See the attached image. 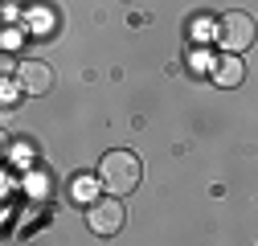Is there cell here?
<instances>
[{
	"label": "cell",
	"instance_id": "cell-1",
	"mask_svg": "<svg viewBox=\"0 0 258 246\" xmlns=\"http://www.w3.org/2000/svg\"><path fill=\"white\" fill-rule=\"evenodd\" d=\"M99 180H103V189L111 197H127V193H136L140 189V180H144V164L136 152H127V148H115L103 156V168H99Z\"/></svg>",
	"mask_w": 258,
	"mask_h": 246
},
{
	"label": "cell",
	"instance_id": "cell-2",
	"mask_svg": "<svg viewBox=\"0 0 258 246\" xmlns=\"http://www.w3.org/2000/svg\"><path fill=\"white\" fill-rule=\"evenodd\" d=\"M213 37H217V45L225 53H242V49H250L258 41V25H254L250 13H221Z\"/></svg>",
	"mask_w": 258,
	"mask_h": 246
},
{
	"label": "cell",
	"instance_id": "cell-3",
	"mask_svg": "<svg viewBox=\"0 0 258 246\" xmlns=\"http://www.w3.org/2000/svg\"><path fill=\"white\" fill-rule=\"evenodd\" d=\"M123 222H127L123 197L94 201V205L86 209V226H90V234H99V238H111V234H119V230H123Z\"/></svg>",
	"mask_w": 258,
	"mask_h": 246
},
{
	"label": "cell",
	"instance_id": "cell-4",
	"mask_svg": "<svg viewBox=\"0 0 258 246\" xmlns=\"http://www.w3.org/2000/svg\"><path fill=\"white\" fill-rule=\"evenodd\" d=\"M17 86L25 95H49L53 90V66L41 61V57H25L17 66Z\"/></svg>",
	"mask_w": 258,
	"mask_h": 246
},
{
	"label": "cell",
	"instance_id": "cell-5",
	"mask_svg": "<svg viewBox=\"0 0 258 246\" xmlns=\"http://www.w3.org/2000/svg\"><path fill=\"white\" fill-rule=\"evenodd\" d=\"M242 78H246V61L238 57V53H221L217 61H213V82L217 86H242Z\"/></svg>",
	"mask_w": 258,
	"mask_h": 246
},
{
	"label": "cell",
	"instance_id": "cell-6",
	"mask_svg": "<svg viewBox=\"0 0 258 246\" xmlns=\"http://www.w3.org/2000/svg\"><path fill=\"white\" fill-rule=\"evenodd\" d=\"M99 189H103V180H94V176H74L70 197H74L78 205H94V201H99Z\"/></svg>",
	"mask_w": 258,
	"mask_h": 246
},
{
	"label": "cell",
	"instance_id": "cell-7",
	"mask_svg": "<svg viewBox=\"0 0 258 246\" xmlns=\"http://www.w3.org/2000/svg\"><path fill=\"white\" fill-rule=\"evenodd\" d=\"M13 160H17V164H21V160L29 164V160H33V148H29V144H13Z\"/></svg>",
	"mask_w": 258,
	"mask_h": 246
}]
</instances>
